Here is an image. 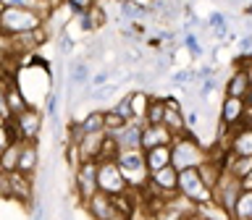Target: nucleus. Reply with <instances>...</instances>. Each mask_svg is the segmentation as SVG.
I'll use <instances>...</instances> for the list:
<instances>
[{
  "instance_id": "nucleus-15",
  "label": "nucleus",
  "mask_w": 252,
  "mask_h": 220,
  "mask_svg": "<svg viewBox=\"0 0 252 220\" xmlns=\"http://www.w3.org/2000/svg\"><path fill=\"white\" fill-rule=\"evenodd\" d=\"M250 89H252V76H250L247 66H236V68L231 71V76H228L223 92L231 94V97H247Z\"/></svg>"
},
{
  "instance_id": "nucleus-7",
  "label": "nucleus",
  "mask_w": 252,
  "mask_h": 220,
  "mask_svg": "<svg viewBox=\"0 0 252 220\" xmlns=\"http://www.w3.org/2000/svg\"><path fill=\"white\" fill-rule=\"evenodd\" d=\"M74 189H76V196L79 202H90L94 194L100 192V184H97V160H82L74 168Z\"/></svg>"
},
{
  "instance_id": "nucleus-3",
  "label": "nucleus",
  "mask_w": 252,
  "mask_h": 220,
  "mask_svg": "<svg viewBox=\"0 0 252 220\" xmlns=\"http://www.w3.org/2000/svg\"><path fill=\"white\" fill-rule=\"evenodd\" d=\"M118 165H121L126 181H129L131 192H145L147 184H150V168H147V160H145V149H121L118 152Z\"/></svg>"
},
{
  "instance_id": "nucleus-20",
  "label": "nucleus",
  "mask_w": 252,
  "mask_h": 220,
  "mask_svg": "<svg viewBox=\"0 0 252 220\" xmlns=\"http://www.w3.org/2000/svg\"><path fill=\"white\" fill-rule=\"evenodd\" d=\"M147 13H150V5H142L137 0H121V19L126 24L147 19Z\"/></svg>"
},
{
  "instance_id": "nucleus-29",
  "label": "nucleus",
  "mask_w": 252,
  "mask_h": 220,
  "mask_svg": "<svg viewBox=\"0 0 252 220\" xmlns=\"http://www.w3.org/2000/svg\"><path fill=\"white\" fill-rule=\"evenodd\" d=\"M113 110H116V113L121 115V118H126V121H134V110H131V94H124V97H121V100H118L116 105H113Z\"/></svg>"
},
{
  "instance_id": "nucleus-17",
  "label": "nucleus",
  "mask_w": 252,
  "mask_h": 220,
  "mask_svg": "<svg viewBox=\"0 0 252 220\" xmlns=\"http://www.w3.org/2000/svg\"><path fill=\"white\" fill-rule=\"evenodd\" d=\"M228 152L231 155H252V126H236L231 139H228Z\"/></svg>"
},
{
  "instance_id": "nucleus-25",
  "label": "nucleus",
  "mask_w": 252,
  "mask_h": 220,
  "mask_svg": "<svg viewBox=\"0 0 252 220\" xmlns=\"http://www.w3.org/2000/svg\"><path fill=\"white\" fill-rule=\"evenodd\" d=\"M147 105H150V94H145V92H131V110H134V121L145 123Z\"/></svg>"
},
{
  "instance_id": "nucleus-18",
  "label": "nucleus",
  "mask_w": 252,
  "mask_h": 220,
  "mask_svg": "<svg viewBox=\"0 0 252 220\" xmlns=\"http://www.w3.org/2000/svg\"><path fill=\"white\" fill-rule=\"evenodd\" d=\"M145 160H147L150 173H155V170L165 168V165H171V144H160V147L145 149Z\"/></svg>"
},
{
  "instance_id": "nucleus-11",
  "label": "nucleus",
  "mask_w": 252,
  "mask_h": 220,
  "mask_svg": "<svg viewBox=\"0 0 252 220\" xmlns=\"http://www.w3.org/2000/svg\"><path fill=\"white\" fill-rule=\"evenodd\" d=\"M105 141H108V131L84 134V137L76 141V147H79V160H100V157H102V149H105Z\"/></svg>"
},
{
  "instance_id": "nucleus-16",
  "label": "nucleus",
  "mask_w": 252,
  "mask_h": 220,
  "mask_svg": "<svg viewBox=\"0 0 252 220\" xmlns=\"http://www.w3.org/2000/svg\"><path fill=\"white\" fill-rule=\"evenodd\" d=\"M39 168V147L34 139H24L21 141V155H19V170L32 176Z\"/></svg>"
},
{
  "instance_id": "nucleus-31",
  "label": "nucleus",
  "mask_w": 252,
  "mask_h": 220,
  "mask_svg": "<svg viewBox=\"0 0 252 220\" xmlns=\"http://www.w3.org/2000/svg\"><path fill=\"white\" fill-rule=\"evenodd\" d=\"M0 113L11 121V108H8V84L0 79Z\"/></svg>"
},
{
  "instance_id": "nucleus-2",
  "label": "nucleus",
  "mask_w": 252,
  "mask_h": 220,
  "mask_svg": "<svg viewBox=\"0 0 252 220\" xmlns=\"http://www.w3.org/2000/svg\"><path fill=\"white\" fill-rule=\"evenodd\" d=\"M205 160H208V149L200 144V139H197L192 131L179 134V137L171 141V163L176 165L179 170L200 168Z\"/></svg>"
},
{
  "instance_id": "nucleus-6",
  "label": "nucleus",
  "mask_w": 252,
  "mask_h": 220,
  "mask_svg": "<svg viewBox=\"0 0 252 220\" xmlns=\"http://www.w3.org/2000/svg\"><path fill=\"white\" fill-rule=\"evenodd\" d=\"M242 192H244V181L223 168V173H220V178H218V184L213 186V202L220 204V207H223L228 215H231V212H234V204H236V199H239Z\"/></svg>"
},
{
  "instance_id": "nucleus-4",
  "label": "nucleus",
  "mask_w": 252,
  "mask_h": 220,
  "mask_svg": "<svg viewBox=\"0 0 252 220\" xmlns=\"http://www.w3.org/2000/svg\"><path fill=\"white\" fill-rule=\"evenodd\" d=\"M97 184H100V192H105L110 196L126 194L131 189L116 157H100L97 160Z\"/></svg>"
},
{
  "instance_id": "nucleus-23",
  "label": "nucleus",
  "mask_w": 252,
  "mask_h": 220,
  "mask_svg": "<svg viewBox=\"0 0 252 220\" xmlns=\"http://www.w3.org/2000/svg\"><path fill=\"white\" fill-rule=\"evenodd\" d=\"M231 218H236V220H252V189H244V192L239 194V199H236V204H234Z\"/></svg>"
},
{
  "instance_id": "nucleus-27",
  "label": "nucleus",
  "mask_w": 252,
  "mask_h": 220,
  "mask_svg": "<svg viewBox=\"0 0 252 220\" xmlns=\"http://www.w3.org/2000/svg\"><path fill=\"white\" fill-rule=\"evenodd\" d=\"M181 42H184V47L189 50L192 58H202V55H205V47H202L200 39H197L194 31H184V39H181Z\"/></svg>"
},
{
  "instance_id": "nucleus-19",
  "label": "nucleus",
  "mask_w": 252,
  "mask_h": 220,
  "mask_svg": "<svg viewBox=\"0 0 252 220\" xmlns=\"http://www.w3.org/2000/svg\"><path fill=\"white\" fill-rule=\"evenodd\" d=\"M205 27L213 31V37L216 39H226L228 37V16L223 11H210V16L205 19Z\"/></svg>"
},
{
  "instance_id": "nucleus-5",
  "label": "nucleus",
  "mask_w": 252,
  "mask_h": 220,
  "mask_svg": "<svg viewBox=\"0 0 252 220\" xmlns=\"http://www.w3.org/2000/svg\"><path fill=\"white\" fill-rule=\"evenodd\" d=\"M179 194H184L187 199H192L194 204L213 202V186L205 181L200 168H184V170H179Z\"/></svg>"
},
{
  "instance_id": "nucleus-22",
  "label": "nucleus",
  "mask_w": 252,
  "mask_h": 220,
  "mask_svg": "<svg viewBox=\"0 0 252 220\" xmlns=\"http://www.w3.org/2000/svg\"><path fill=\"white\" fill-rule=\"evenodd\" d=\"M82 126V134H94V131H105V113L102 110H92L84 118H76Z\"/></svg>"
},
{
  "instance_id": "nucleus-35",
  "label": "nucleus",
  "mask_w": 252,
  "mask_h": 220,
  "mask_svg": "<svg viewBox=\"0 0 252 220\" xmlns=\"http://www.w3.org/2000/svg\"><path fill=\"white\" fill-rule=\"evenodd\" d=\"M244 100H247V105H250V108H252V89H250V92H247V97H244Z\"/></svg>"
},
{
  "instance_id": "nucleus-28",
  "label": "nucleus",
  "mask_w": 252,
  "mask_h": 220,
  "mask_svg": "<svg viewBox=\"0 0 252 220\" xmlns=\"http://www.w3.org/2000/svg\"><path fill=\"white\" fill-rule=\"evenodd\" d=\"M55 45H58V53L61 55H71V53H74V37H71L66 29L55 34Z\"/></svg>"
},
{
  "instance_id": "nucleus-26",
  "label": "nucleus",
  "mask_w": 252,
  "mask_h": 220,
  "mask_svg": "<svg viewBox=\"0 0 252 220\" xmlns=\"http://www.w3.org/2000/svg\"><path fill=\"white\" fill-rule=\"evenodd\" d=\"M171 84L173 86H179V89H189L194 82V68H179V71H173L171 74Z\"/></svg>"
},
{
  "instance_id": "nucleus-10",
  "label": "nucleus",
  "mask_w": 252,
  "mask_h": 220,
  "mask_svg": "<svg viewBox=\"0 0 252 220\" xmlns=\"http://www.w3.org/2000/svg\"><path fill=\"white\" fill-rule=\"evenodd\" d=\"M84 207H87V215H92V218H97V220L124 218L121 210H118V204H116V199L110 194H105V192H97L90 202H84Z\"/></svg>"
},
{
  "instance_id": "nucleus-30",
  "label": "nucleus",
  "mask_w": 252,
  "mask_h": 220,
  "mask_svg": "<svg viewBox=\"0 0 252 220\" xmlns=\"http://www.w3.org/2000/svg\"><path fill=\"white\" fill-rule=\"evenodd\" d=\"M110 74H113V68H100L97 74H92L90 79V89H97V86H105L110 82Z\"/></svg>"
},
{
  "instance_id": "nucleus-21",
  "label": "nucleus",
  "mask_w": 252,
  "mask_h": 220,
  "mask_svg": "<svg viewBox=\"0 0 252 220\" xmlns=\"http://www.w3.org/2000/svg\"><path fill=\"white\" fill-rule=\"evenodd\" d=\"M19 155H21V139H13L11 144L3 149V155H0V168L3 170H19Z\"/></svg>"
},
{
  "instance_id": "nucleus-1",
  "label": "nucleus",
  "mask_w": 252,
  "mask_h": 220,
  "mask_svg": "<svg viewBox=\"0 0 252 220\" xmlns=\"http://www.w3.org/2000/svg\"><path fill=\"white\" fill-rule=\"evenodd\" d=\"M45 13L37 8H24V5H0V34L13 37L24 31H34L45 27Z\"/></svg>"
},
{
  "instance_id": "nucleus-24",
  "label": "nucleus",
  "mask_w": 252,
  "mask_h": 220,
  "mask_svg": "<svg viewBox=\"0 0 252 220\" xmlns=\"http://www.w3.org/2000/svg\"><path fill=\"white\" fill-rule=\"evenodd\" d=\"M165 118V97H150L145 123H163Z\"/></svg>"
},
{
  "instance_id": "nucleus-13",
  "label": "nucleus",
  "mask_w": 252,
  "mask_h": 220,
  "mask_svg": "<svg viewBox=\"0 0 252 220\" xmlns=\"http://www.w3.org/2000/svg\"><path fill=\"white\" fill-rule=\"evenodd\" d=\"M173 139H176V134H173L165 123H145V129H142V149L171 144Z\"/></svg>"
},
{
  "instance_id": "nucleus-32",
  "label": "nucleus",
  "mask_w": 252,
  "mask_h": 220,
  "mask_svg": "<svg viewBox=\"0 0 252 220\" xmlns=\"http://www.w3.org/2000/svg\"><path fill=\"white\" fill-rule=\"evenodd\" d=\"M97 3V0H66V5L74 11V16L76 13H84V11H90V8Z\"/></svg>"
},
{
  "instance_id": "nucleus-9",
  "label": "nucleus",
  "mask_w": 252,
  "mask_h": 220,
  "mask_svg": "<svg viewBox=\"0 0 252 220\" xmlns=\"http://www.w3.org/2000/svg\"><path fill=\"white\" fill-rule=\"evenodd\" d=\"M247 113V100L244 97H231V94H226L223 100H220V126L223 129H236V126H242V118Z\"/></svg>"
},
{
  "instance_id": "nucleus-34",
  "label": "nucleus",
  "mask_w": 252,
  "mask_h": 220,
  "mask_svg": "<svg viewBox=\"0 0 252 220\" xmlns=\"http://www.w3.org/2000/svg\"><path fill=\"white\" fill-rule=\"evenodd\" d=\"M244 189H252V170L244 176Z\"/></svg>"
},
{
  "instance_id": "nucleus-33",
  "label": "nucleus",
  "mask_w": 252,
  "mask_h": 220,
  "mask_svg": "<svg viewBox=\"0 0 252 220\" xmlns=\"http://www.w3.org/2000/svg\"><path fill=\"white\" fill-rule=\"evenodd\" d=\"M13 139H16V137H13V129H11L8 123H3V126H0V155H3V149L11 144Z\"/></svg>"
},
{
  "instance_id": "nucleus-36",
  "label": "nucleus",
  "mask_w": 252,
  "mask_h": 220,
  "mask_svg": "<svg viewBox=\"0 0 252 220\" xmlns=\"http://www.w3.org/2000/svg\"><path fill=\"white\" fill-rule=\"evenodd\" d=\"M3 123H8V118H5L3 113H0V126H3Z\"/></svg>"
},
{
  "instance_id": "nucleus-8",
  "label": "nucleus",
  "mask_w": 252,
  "mask_h": 220,
  "mask_svg": "<svg viewBox=\"0 0 252 220\" xmlns=\"http://www.w3.org/2000/svg\"><path fill=\"white\" fill-rule=\"evenodd\" d=\"M8 126L13 129V137L16 139H39V131H42V113L34 108V105H29L27 110H21L19 115H13L11 121H8Z\"/></svg>"
},
{
  "instance_id": "nucleus-12",
  "label": "nucleus",
  "mask_w": 252,
  "mask_h": 220,
  "mask_svg": "<svg viewBox=\"0 0 252 220\" xmlns=\"http://www.w3.org/2000/svg\"><path fill=\"white\" fill-rule=\"evenodd\" d=\"M90 79H92V68H90V60L87 58H76L68 63V82H66V92L74 94L76 89H84L90 86Z\"/></svg>"
},
{
  "instance_id": "nucleus-14",
  "label": "nucleus",
  "mask_w": 252,
  "mask_h": 220,
  "mask_svg": "<svg viewBox=\"0 0 252 220\" xmlns=\"http://www.w3.org/2000/svg\"><path fill=\"white\" fill-rule=\"evenodd\" d=\"M163 123L168 126V129L176 134H187V113L181 110V105L176 100H173V94H165V118H163Z\"/></svg>"
}]
</instances>
